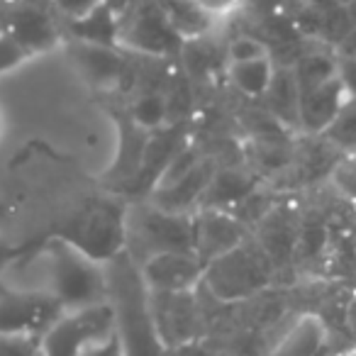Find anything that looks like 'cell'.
I'll return each mask as SVG.
<instances>
[{
	"label": "cell",
	"mask_w": 356,
	"mask_h": 356,
	"mask_svg": "<svg viewBox=\"0 0 356 356\" xmlns=\"http://www.w3.org/2000/svg\"><path fill=\"white\" fill-rule=\"evenodd\" d=\"M273 64L268 56L252 61H239V64H229V79H232L234 88L239 93L249 95V98H259V95H266L268 86L273 79Z\"/></svg>",
	"instance_id": "17"
},
{
	"label": "cell",
	"mask_w": 356,
	"mask_h": 356,
	"mask_svg": "<svg viewBox=\"0 0 356 356\" xmlns=\"http://www.w3.org/2000/svg\"><path fill=\"white\" fill-rule=\"evenodd\" d=\"M293 76H296L298 90H300V95H302L305 90L315 88V86L330 81L332 76H337V61L327 59V56H305V59H300V64L296 66Z\"/></svg>",
	"instance_id": "21"
},
{
	"label": "cell",
	"mask_w": 356,
	"mask_h": 356,
	"mask_svg": "<svg viewBox=\"0 0 356 356\" xmlns=\"http://www.w3.org/2000/svg\"><path fill=\"white\" fill-rule=\"evenodd\" d=\"M0 356H40V337L0 334Z\"/></svg>",
	"instance_id": "25"
},
{
	"label": "cell",
	"mask_w": 356,
	"mask_h": 356,
	"mask_svg": "<svg viewBox=\"0 0 356 356\" xmlns=\"http://www.w3.org/2000/svg\"><path fill=\"white\" fill-rule=\"evenodd\" d=\"M105 0H56V6L64 15H69L71 20H81L88 13H93L98 6H103Z\"/></svg>",
	"instance_id": "31"
},
{
	"label": "cell",
	"mask_w": 356,
	"mask_h": 356,
	"mask_svg": "<svg viewBox=\"0 0 356 356\" xmlns=\"http://www.w3.org/2000/svg\"><path fill=\"white\" fill-rule=\"evenodd\" d=\"M124 213L127 210L113 200H95L61 225L51 237L105 266L124 252Z\"/></svg>",
	"instance_id": "4"
},
{
	"label": "cell",
	"mask_w": 356,
	"mask_h": 356,
	"mask_svg": "<svg viewBox=\"0 0 356 356\" xmlns=\"http://www.w3.org/2000/svg\"><path fill=\"white\" fill-rule=\"evenodd\" d=\"M105 273L108 305L113 310V327L122 356H163V341L152 312V291L144 283L139 266L122 252L105 264Z\"/></svg>",
	"instance_id": "1"
},
{
	"label": "cell",
	"mask_w": 356,
	"mask_h": 356,
	"mask_svg": "<svg viewBox=\"0 0 356 356\" xmlns=\"http://www.w3.org/2000/svg\"><path fill=\"white\" fill-rule=\"evenodd\" d=\"M74 32L81 42H86V44L113 47L115 37H118V25H115L113 10L103 3V6H98L86 17L74 20Z\"/></svg>",
	"instance_id": "19"
},
{
	"label": "cell",
	"mask_w": 356,
	"mask_h": 356,
	"mask_svg": "<svg viewBox=\"0 0 356 356\" xmlns=\"http://www.w3.org/2000/svg\"><path fill=\"white\" fill-rule=\"evenodd\" d=\"M254 193V181L239 171H215L208 188L200 198V210H225L237 208L247 195Z\"/></svg>",
	"instance_id": "14"
},
{
	"label": "cell",
	"mask_w": 356,
	"mask_h": 356,
	"mask_svg": "<svg viewBox=\"0 0 356 356\" xmlns=\"http://www.w3.org/2000/svg\"><path fill=\"white\" fill-rule=\"evenodd\" d=\"M120 154L115 159L113 168H110V178H118V181H134L142 168V159H144V149L149 142V132L142 129L132 118L124 120L120 124Z\"/></svg>",
	"instance_id": "16"
},
{
	"label": "cell",
	"mask_w": 356,
	"mask_h": 356,
	"mask_svg": "<svg viewBox=\"0 0 356 356\" xmlns=\"http://www.w3.org/2000/svg\"><path fill=\"white\" fill-rule=\"evenodd\" d=\"M32 247H35V244H13V242H8V239L0 237V273L8 271L10 266H15Z\"/></svg>",
	"instance_id": "30"
},
{
	"label": "cell",
	"mask_w": 356,
	"mask_h": 356,
	"mask_svg": "<svg viewBox=\"0 0 356 356\" xmlns=\"http://www.w3.org/2000/svg\"><path fill=\"white\" fill-rule=\"evenodd\" d=\"M74 59L81 66L83 76L90 83L98 86H108L113 81H118L124 71V61L113 47H103V44H86L81 42L74 49Z\"/></svg>",
	"instance_id": "15"
},
{
	"label": "cell",
	"mask_w": 356,
	"mask_h": 356,
	"mask_svg": "<svg viewBox=\"0 0 356 356\" xmlns=\"http://www.w3.org/2000/svg\"><path fill=\"white\" fill-rule=\"evenodd\" d=\"M191 6L200 13L203 17H220V15H229L234 13L239 6H242V0H188Z\"/></svg>",
	"instance_id": "28"
},
{
	"label": "cell",
	"mask_w": 356,
	"mask_h": 356,
	"mask_svg": "<svg viewBox=\"0 0 356 356\" xmlns=\"http://www.w3.org/2000/svg\"><path fill=\"white\" fill-rule=\"evenodd\" d=\"M0 32H3V30H0Z\"/></svg>",
	"instance_id": "34"
},
{
	"label": "cell",
	"mask_w": 356,
	"mask_h": 356,
	"mask_svg": "<svg viewBox=\"0 0 356 356\" xmlns=\"http://www.w3.org/2000/svg\"><path fill=\"white\" fill-rule=\"evenodd\" d=\"M261 56H268L264 42L254 40V37H249V35L237 37V40H232V44H229V61H232V64L261 59Z\"/></svg>",
	"instance_id": "27"
},
{
	"label": "cell",
	"mask_w": 356,
	"mask_h": 356,
	"mask_svg": "<svg viewBox=\"0 0 356 356\" xmlns=\"http://www.w3.org/2000/svg\"><path fill=\"white\" fill-rule=\"evenodd\" d=\"M322 339V325L315 317H305L291 334L286 337L281 351L286 356H310Z\"/></svg>",
	"instance_id": "22"
},
{
	"label": "cell",
	"mask_w": 356,
	"mask_h": 356,
	"mask_svg": "<svg viewBox=\"0 0 356 356\" xmlns=\"http://www.w3.org/2000/svg\"><path fill=\"white\" fill-rule=\"evenodd\" d=\"M64 312L47 293L0 291V334L42 337Z\"/></svg>",
	"instance_id": "7"
},
{
	"label": "cell",
	"mask_w": 356,
	"mask_h": 356,
	"mask_svg": "<svg viewBox=\"0 0 356 356\" xmlns=\"http://www.w3.org/2000/svg\"><path fill=\"white\" fill-rule=\"evenodd\" d=\"M193 229H195V254L205 264L222 254L232 252L234 247L247 239L244 222L234 213L225 210H198L193 215Z\"/></svg>",
	"instance_id": "9"
},
{
	"label": "cell",
	"mask_w": 356,
	"mask_h": 356,
	"mask_svg": "<svg viewBox=\"0 0 356 356\" xmlns=\"http://www.w3.org/2000/svg\"><path fill=\"white\" fill-rule=\"evenodd\" d=\"M271 276V257L259 242L244 239L239 247L205 264L203 283L220 300H239L257 293Z\"/></svg>",
	"instance_id": "5"
},
{
	"label": "cell",
	"mask_w": 356,
	"mask_h": 356,
	"mask_svg": "<svg viewBox=\"0 0 356 356\" xmlns=\"http://www.w3.org/2000/svg\"><path fill=\"white\" fill-rule=\"evenodd\" d=\"M144 283L154 293H191L203 283V261L195 252H163L139 266Z\"/></svg>",
	"instance_id": "8"
},
{
	"label": "cell",
	"mask_w": 356,
	"mask_h": 356,
	"mask_svg": "<svg viewBox=\"0 0 356 356\" xmlns=\"http://www.w3.org/2000/svg\"><path fill=\"white\" fill-rule=\"evenodd\" d=\"M330 176H332L334 188L339 191L344 198H349L356 203V154L341 156L339 161L332 166Z\"/></svg>",
	"instance_id": "24"
},
{
	"label": "cell",
	"mask_w": 356,
	"mask_h": 356,
	"mask_svg": "<svg viewBox=\"0 0 356 356\" xmlns=\"http://www.w3.org/2000/svg\"><path fill=\"white\" fill-rule=\"evenodd\" d=\"M213 173H215L213 163L198 161L181 178L171 181L168 186L156 188V195H154L152 205H156V208H161V210H168V213H191V208H195V205L200 203V198H203Z\"/></svg>",
	"instance_id": "10"
},
{
	"label": "cell",
	"mask_w": 356,
	"mask_h": 356,
	"mask_svg": "<svg viewBox=\"0 0 356 356\" xmlns=\"http://www.w3.org/2000/svg\"><path fill=\"white\" fill-rule=\"evenodd\" d=\"M346 100V93L341 88L339 79L332 76L330 81L305 90L300 95V124L310 132H320L334 120L341 103Z\"/></svg>",
	"instance_id": "12"
},
{
	"label": "cell",
	"mask_w": 356,
	"mask_h": 356,
	"mask_svg": "<svg viewBox=\"0 0 356 356\" xmlns=\"http://www.w3.org/2000/svg\"><path fill=\"white\" fill-rule=\"evenodd\" d=\"M322 137L349 154L356 152V98L346 95L334 120L322 129Z\"/></svg>",
	"instance_id": "20"
},
{
	"label": "cell",
	"mask_w": 356,
	"mask_h": 356,
	"mask_svg": "<svg viewBox=\"0 0 356 356\" xmlns=\"http://www.w3.org/2000/svg\"><path fill=\"white\" fill-rule=\"evenodd\" d=\"M124 252L137 266L163 252H195L191 213H168L156 205H137L124 213Z\"/></svg>",
	"instance_id": "3"
},
{
	"label": "cell",
	"mask_w": 356,
	"mask_h": 356,
	"mask_svg": "<svg viewBox=\"0 0 356 356\" xmlns=\"http://www.w3.org/2000/svg\"><path fill=\"white\" fill-rule=\"evenodd\" d=\"M27 59H30V54L17 44L15 37L8 30L0 32V74H8V71L17 69Z\"/></svg>",
	"instance_id": "26"
},
{
	"label": "cell",
	"mask_w": 356,
	"mask_h": 356,
	"mask_svg": "<svg viewBox=\"0 0 356 356\" xmlns=\"http://www.w3.org/2000/svg\"><path fill=\"white\" fill-rule=\"evenodd\" d=\"M8 32L15 37L17 44L30 56L37 54V51L51 49L56 44L54 22L42 10H35V8H20V10L13 13Z\"/></svg>",
	"instance_id": "13"
},
{
	"label": "cell",
	"mask_w": 356,
	"mask_h": 356,
	"mask_svg": "<svg viewBox=\"0 0 356 356\" xmlns=\"http://www.w3.org/2000/svg\"><path fill=\"white\" fill-rule=\"evenodd\" d=\"M346 17H349V22L354 25V30H356V0H351L349 6H346Z\"/></svg>",
	"instance_id": "33"
},
{
	"label": "cell",
	"mask_w": 356,
	"mask_h": 356,
	"mask_svg": "<svg viewBox=\"0 0 356 356\" xmlns=\"http://www.w3.org/2000/svg\"><path fill=\"white\" fill-rule=\"evenodd\" d=\"M115 334L108 302L64 312L40 337V356H81L90 344Z\"/></svg>",
	"instance_id": "6"
},
{
	"label": "cell",
	"mask_w": 356,
	"mask_h": 356,
	"mask_svg": "<svg viewBox=\"0 0 356 356\" xmlns=\"http://www.w3.org/2000/svg\"><path fill=\"white\" fill-rule=\"evenodd\" d=\"M184 134H181V127H168L163 132L149 134L147 149H144V159H142V168H139L137 178L132 184L137 186L139 191L147 186V188H156V184L161 181L163 171L168 168V163L173 161L181 149H184Z\"/></svg>",
	"instance_id": "11"
},
{
	"label": "cell",
	"mask_w": 356,
	"mask_h": 356,
	"mask_svg": "<svg viewBox=\"0 0 356 356\" xmlns=\"http://www.w3.org/2000/svg\"><path fill=\"white\" fill-rule=\"evenodd\" d=\"M337 79L349 98H356V56H339L337 59Z\"/></svg>",
	"instance_id": "29"
},
{
	"label": "cell",
	"mask_w": 356,
	"mask_h": 356,
	"mask_svg": "<svg viewBox=\"0 0 356 356\" xmlns=\"http://www.w3.org/2000/svg\"><path fill=\"white\" fill-rule=\"evenodd\" d=\"M354 154H356V152H354Z\"/></svg>",
	"instance_id": "35"
},
{
	"label": "cell",
	"mask_w": 356,
	"mask_h": 356,
	"mask_svg": "<svg viewBox=\"0 0 356 356\" xmlns=\"http://www.w3.org/2000/svg\"><path fill=\"white\" fill-rule=\"evenodd\" d=\"M266 98L278 118L300 124V90H298L293 71H273Z\"/></svg>",
	"instance_id": "18"
},
{
	"label": "cell",
	"mask_w": 356,
	"mask_h": 356,
	"mask_svg": "<svg viewBox=\"0 0 356 356\" xmlns=\"http://www.w3.org/2000/svg\"><path fill=\"white\" fill-rule=\"evenodd\" d=\"M47 283L42 293L51 296L66 312L108 302V273L105 266L83 257L56 237L44 242Z\"/></svg>",
	"instance_id": "2"
},
{
	"label": "cell",
	"mask_w": 356,
	"mask_h": 356,
	"mask_svg": "<svg viewBox=\"0 0 356 356\" xmlns=\"http://www.w3.org/2000/svg\"><path fill=\"white\" fill-rule=\"evenodd\" d=\"M129 118L147 132L149 129H159L163 124V120H166V95L156 93V90L142 93L137 98V103H134Z\"/></svg>",
	"instance_id": "23"
},
{
	"label": "cell",
	"mask_w": 356,
	"mask_h": 356,
	"mask_svg": "<svg viewBox=\"0 0 356 356\" xmlns=\"http://www.w3.org/2000/svg\"><path fill=\"white\" fill-rule=\"evenodd\" d=\"M81 356H122V349H120L118 337L110 334V337H105V339L90 344L88 349H83Z\"/></svg>",
	"instance_id": "32"
}]
</instances>
